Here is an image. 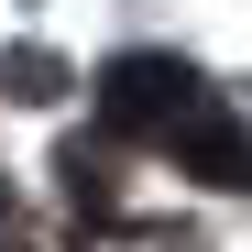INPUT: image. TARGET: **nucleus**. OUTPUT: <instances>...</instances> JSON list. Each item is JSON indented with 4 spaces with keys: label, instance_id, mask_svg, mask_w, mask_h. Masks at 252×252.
<instances>
[{
    "label": "nucleus",
    "instance_id": "3",
    "mask_svg": "<svg viewBox=\"0 0 252 252\" xmlns=\"http://www.w3.org/2000/svg\"><path fill=\"white\" fill-rule=\"evenodd\" d=\"M0 88L44 110V99H66V55H44V44H11V55H0Z\"/></svg>",
    "mask_w": 252,
    "mask_h": 252
},
{
    "label": "nucleus",
    "instance_id": "4",
    "mask_svg": "<svg viewBox=\"0 0 252 252\" xmlns=\"http://www.w3.org/2000/svg\"><path fill=\"white\" fill-rule=\"evenodd\" d=\"M55 176H66V197H77V220H110V154L66 143V154H55Z\"/></svg>",
    "mask_w": 252,
    "mask_h": 252
},
{
    "label": "nucleus",
    "instance_id": "2",
    "mask_svg": "<svg viewBox=\"0 0 252 252\" xmlns=\"http://www.w3.org/2000/svg\"><path fill=\"white\" fill-rule=\"evenodd\" d=\"M164 154H176V176H197V187H252V121H230L220 99H197Z\"/></svg>",
    "mask_w": 252,
    "mask_h": 252
},
{
    "label": "nucleus",
    "instance_id": "1",
    "mask_svg": "<svg viewBox=\"0 0 252 252\" xmlns=\"http://www.w3.org/2000/svg\"><path fill=\"white\" fill-rule=\"evenodd\" d=\"M208 88H197V66L187 55H110L99 66V121L121 143H176V121L197 110Z\"/></svg>",
    "mask_w": 252,
    "mask_h": 252
},
{
    "label": "nucleus",
    "instance_id": "5",
    "mask_svg": "<svg viewBox=\"0 0 252 252\" xmlns=\"http://www.w3.org/2000/svg\"><path fill=\"white\" fill-rule=\"evenodd\" d=\"M0 252H22V208H11V187H0Z\"/></svg>",
    "mask_w": 252,
    "mask_h": 252
}]
</instances>
